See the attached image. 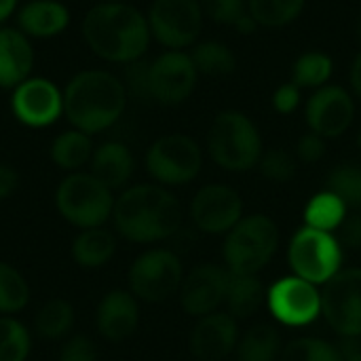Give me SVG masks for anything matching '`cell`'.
<instances>
[{
	"mask_svg": "<svg viewBox=\"0 0 361 361\" xmlns=\"http://www.w3.org/2000/svg\"><path fill=\"white\" fill-rule=\"evenodd\" d=\"M201 6L203 13L209 15V19L226 25H235V21L247 13L245 0H201Z\"/></svg>",
	"mask_w": 361,
	"mask_h": 361,
	"instance_id": "cell-38",
	"label": "cell"
},
{
	"mask_svg": "<svg viewBox=\"0 0 361 361\" xmlns=\"http://www.w3.org/2000/svg\"><path fill=\"white\" fill-rule=\"evenodd\" d=\"M127 89L108 70H80L63 87V116L89 135L110 129L125 112Z\"/></svg>",
	"mask_w": 361,
	"mask_h": 361,
	"instance_id": "cell-3",
	"label": "cell"
},
{
	"mask_svg": "<svg viewBox=\"0 0 361 361\" xmlns=\"http://www.w3.org/2000/svg\"><path fill=\"white\" fill-rule=\"evenodd\" d=\"M89 171L102 184H106L110 190H114V192L123 190V188H127V184L133 178V171H135L133 152L123 142H116V140L102 142L93 150Z\"/></svg>",
	"mask_w": 361,
	"mask_h": 361,
	"instance_id": "cell-22",
	"label": "cell"
},
{
	"mask_svg": "<svg viewBox=\"0 0 361 361\" xmlns=\"http://www.w3.org/2000/svg\"><path fill=\"white\" fill-rule=\"evenodd\" d=\"M279 228L262 214L241 218L228 233L222 247L224 267L233 275H258L277 254Z\"/></svg>",
	"mask_w": 361,
	"mask_h": 361,
	"instance_id": "cell-5",
	"label": "cell"
},
{
	"mask_svg": "<svg viewBox=\"0 0 361 361\" xmlns=\"http://www.w3.org/2000/svg\"><path fill=\"white\" fill-rule=\"evenodd\" d=\"M357 146H360V150H361V131H360V135H357Z\"/></svg>",
	"mask_w": 361,
	"mask_h": 361,
	"instance_id": "cell-50",
	"label": "cell"
},
{
	"mask_svg": "<svg viewBox=\"0 0 361 361\" xmlns=\"http://www.w3.org/2000/svg\"><path fill=\"white\" fill-rule=\"evenodd\" d=\"M355 116V104L349 91L338 85L317 89L307 102V123L313 133L322 137L343 135Z\"/></svg>",
	"mask_w": 361,
	"mask_h": 361,
	"instance_id": "cell-17",
	"label": "cell"
},
{
	"mask_svg": "<svg viewBox=\"0 0 361 361\" xmlns=\"http://www.w3.org/2000/svg\"><path fill=\"white\" fill-rule=\"evenodd\" d=\"M357 34H360V38H361V17H360V23H357Z\"/></svg>",
	"mask_w": 361,
	"mask_h": 361,
	"instance_id": "cell-49",
	"label": "cell"
},
{
	"mask_svg": "<svg viewBox=\"0 0 361 361\" xmlns=\"http://www.w3.org/2000/svg\"><path fill=\"white\" fill-rule=\"evenodd\" d=\"M57 361H99L97 343L87 334H72L59 347Z\"/></svg>",
	"mask_w": 361,
	"mask_h": 361,
	"instance_id": "cell-37",
	"label": "cell"
},
{
	"mask_svg": "<svg viewBox=\"0 0 361 361\" xmlns=\"http://www.w3.org/2000/svg\"><path fill=\"white\" fill-rule=\"evenodd\" d=\"M17 27L30 38H55L59 36L70 23V8L61 0H30L19 6Z\"/></svg>",
	"mask_w": 361,
	"mask_h": 361,
	"instance_id": "cell-21",
	"label": "cell"
},
{
	"mask_svg": "<svg viewBox=\"0 0 361 361\" xmlns=\"http://www.w3.org/2000/svg\"><path fill=\"white\" fill-rule=\"evenodd\" d=\"M351 85H353V91L361 97V51L357 53V57L353 59V66H351Z\"/></svg>",
	"mask_w": 361,
	"mask_h": 361,
	"instance_id": "cell-46",
	"label": "cell"
},
{
	"mask_svg": "<svg viewBox=\"0 0 361 361\" xmlns=\"http://www.w3.org/2000/svg\"><path fill=\"white\" fill-rule=\"evenodd\" d=\"M148 176L161 186H184L203 167L201 146L186 133H167L150 144L144 159Z\"/></svg>",
	"mask_w": 361,
	"mask_h": 361,
	"instance_id": "cell-9",
	"label": "cell"
},
{
	"mask_svg": "<svg viewBox=\"0 0 361 361\" xmlns=\"http://www.w3.org/2000/svg\"><path fill=\"white\" fill-rule=\"evenodd\" d=\"M243 218L241 195L226 184H207L190 201V220L205 235H224Z\"/></svg>",
	"mask_w": 361,
	"mask_h": 361,
	"instance_id": "cell-15",
	"label": "cell"
},
{
	"mask_svg": "<svg viewBox=\"0 0 361 361\" xmlns=\"http://www.w3.org/2000/svg\"><path fill=\"white\" fill-rule=\"evenodd\" d=\"M93 322L106 343H125L140 326V300L129 290H110L99 298Z\"/></svg>",
	"mask_w": 361,
	"mask_h": 361,
	"instance_id": "cell-18",
	"label": "cell"
},
{
	"mask_svg": "<svg viewBox=\"0 0 361 361\" xmlns=\"http://www.w3.org/2000/svg\"><path fill=\"white\" fill-rule=\"evenodd\" d=\"M279 361H345L338 347L322 338H296L288 343L279 355Z\"/></svg>",
	"mask_w": 361,
	"mask_h": 361,
	"instance_id": "cell-35",
	"label": "cell"
},
{
	"mask_svg": "<svg viewBox=\"0 0 361 361\" xmlns=\"http://www.w3.org/2000/svg\"><path fill=\"white\" fill-rule=\"evenodd\" d=\"M34 47L19 27H0V89H15L32 76Z\"/></svg>",
	"mask_w": 361,
	"mask_h": 361,
	"instance_id": "cell-20",
	"label": "cell"
},
{
	"mask_svg": "<svg viewBox=\"0 0 361 361\" xmlns=\"http://www.w3.org/2000/svg\"><path fill=\"white\" fill-rule=\"evenodd\" d=\"M19 188V173L13 165L0 161V203L11 199Z\"/></svg>",
	"mask_w": 361,
	"mask_h": 361,
	"instance_id": "cell-43",
	"label": "cell"
},
{
	"mask_svg": "<svg viewBox=\"0 0 361 361\" xmlns=\"http://www.w3.org/2000/svg\"><path fill=\"white\" fill-rule=\"evenodd\" d=\"M150 61L137 59L125 66V78L123 85L127 89V95H135L140 99H150V82H148Z\"/></svg>",
	"mask_w": 361,
	"mask_h": 361,
	"instance_id": "cell-39",
	"label": "cell"
},
{
	"mask_svg": "<svg viewBox=\"0 0 361 361\" xmlns=\"http://www.w3.org/2000/svg\"><path fill=\"white\" fill-rule=\"evenodd\" d=\"M184 267L176 252L167 247H150L142 252L127 271V290L142 302H163L180 292Z\"/></svg>",
	"mask_w": 361,
	"mask_h": 361,
	"instance_id": "cell-8",
	"label": "cell"
},
{
	"mask_svg": "<svg viewBox=\"0 0 361 361\" xmlns=\"http://www.w3.org/2000/svg\"><path fill=\"white\" fill-rule=\"evenodd\" d=\"M343 258L345 250L334 233H326L307 224L296 231L288 247L290 269L296 277L313 286H326L343 269Z\"/></svg>",
	"mask_w": 361,
	"mask_h": 361,
	"instance_id": "cell-7",
	"label": "cell"
},
{
	"mask_svg": "<svg viewBox=\"0 0 361 361\" xmlns=\"http://www.w3.org/2000/svg\"><path fill=\"white\" fill-rule=\"evenodd\" d=\"M258 165H260L262 176L271 182H277V184L290 182L296 176V161L283 148H273V150L262 152Z\"/></svg>",
	"mask_w": 361,
	"mask_h": 361,
	"instance_id": "cell-36",
	"label": "cell"
},
{
	"mask_svg": "<svg viewBox=\"0 0 361 361\" xmlns=\"http://www.w3.org/2000/svg\"><path fill=\"white\" fill-rule=\"evenodd\" d=\"M19 11V0H0V27Z\"/></svg>",
	"mask_w": 361,
	"mask_h": 361,
	"instance_id": "cell-45",
	"label": "cell"
},
{
	"mask_svg": "<svg viewBox=\"0 0 361 361\" xmlns=\"http://www.w3.org/2000/svg\"><path fill=\"white\" fill-rule=\"evenodd\" d=\"M264 283L258 275H233L231 273V286L226 294L228 313L235 319H250L254 317L262 305L267 302Z\"/></svg>",
	"mask_w": 361,
	"mask_h": 361,
	"instance_id": "cell-26",
	"label": "cell"
},
{
	"mask_svg": "<svg viewBox=\"0 0 361 361\" xmlns=\"http://www.w3.org/2000/svg\"><path fill=\"white\" fill-rule=\"evenodd\" d=\"M207 148L222 169L247 171L260 163L262 137L250 116L239 110H224L209 127Z\"/></svg>",
	"mask_w": 361,
	"mask_h": 361,
	"instance_id": "cell-6",
	"label": "cell"
},
{
	"mask_svg": "<svg viewBox=\"0 0 361 361\" xmlns=\"http://www.w3.org/2000/svg\"><path fill=\"white\" fill-rule=\"evenodd\" d=\"M326 190L336 195L347 209H361V165L345 163L330 171L326 180Z\"/></svg>",
	"mask_w": 361,
	"mask_h": 361,
	"instance_id": "cell-33",
	"label": "cell"
},
{
	"mask_svg": "<svg viewBox=\"0 0 361 361\" xmlns=\"http://www.w3.org/2000/svg\"><path fill=\"white\" fill-rule=\"evenodd\" d=\"M74 324H76L74 305L66 298H49L36 309L32 319V332L40 341L57 343L72 336Z\"/></svg>",
	"mask_w": 361,
	"mask_h": 361,
	"instance_id": "cell-25",
	"label": "cell"
},
{
	"mask_svg": "<svg viewBox=\"0 0 361 361\" xmlns=\"http://www.w3.org/2000/svg\"><path fill=\"white\" fill-rule=\"evenodd\" d=\"M116 250H118L116 235L106 226H95L76 233V237L70 243V258L78 269L95 271L110 264Z\"/></svg>",
	"mask_w": 361,
	"mask_h": 361,
	"instance_id": "cell-23",
	"label": "cell"
},
{
	"mask_svg": "<svg viewBox=\"0 0 361 361\" xmlns=\"http://www.w3.org/2000/svg\"><path fill=\"white\" fill-rule=\"evenodd\" d=\"M345 361H361V347L355 351V353H351V355H347Z\"/></svg>",
	"mask_w": 361,
	"mask_h": 361,
	"instance_id": "cell-47",
	"label": "cell"
},
{
	"mask_svg": "<svg viewBox=\"0 0 361 361\" xmlns=\"http://www.w3.org/2000/svg\"><path fill=\"white\" fill-rule=\"evenodd\" d=\"M267 307L273 317L292 328H302L315 322L322 313V292L317 286L292 275L273 283L267 292Z\"/></svg>",
	"mask_w": 361,
	"mask_h": 361,
	"instance_id": "cell-14",
	"label": "cell"
},
{
	"mask_svg": "<svg viewBox=\"0 0 361 361\" xmlns=\"http://www.w3.org/2000/svg\"><path fill=\"white\" fill-rule=\"evenodd\" d=\"M281 336L271 324H256L237 343V361H279Z\"/></svg>",
	"mask_w": 361,
	"mask_h": 361,
	"instance_id": "cell-27",
	"label": "cell"
},
{
	"mask_svg": "<svg viewBox=\"0 0 361 361\" xmlns=\"http://www.w3.org/2000/svg\"><path fill=\"white\" fill-rule=\"evenodd\" d=\"M239 326L231 313H209L197 319L188 347L197 361H224L239 343Z\"/></svg>",
	"mask_w": 361,
	"mask_h": 361,
	"instance_id": "cell-19",
	"label": "cell"
},
{
	"mask_svg": "<svg viewBox=\"0 0 361 361\" xmlns=\"http://www.w3.org/2000/svg\"><path fill=\"white\" fill-rule=\"evenodd\" d=\"M332 76V59L322 51H309L294 63V85L300 89H322Z\"/></svg>",
	"mask_w": 361,
	"mask_h": 361,
	"instance_id": "cell-34",
	"label": "cell"
},
{
	"mask_svg": "<svg viewBox=\"0 0 361 361\" xmlns=\"http://www.w3.org/2000/svg\"><path fill=\"white\" fill-rule=\"evenodd\" d=\"M296 154L305 163H317V161H322L324 154H326V137H322V135H317L313 131L311 133H305L298 140Z\"/></svg>",
	"mask_w": 361,
	"mask_h": 361,
	"instance_id": "cell-41",
	"label": "cell"
},
{
	"mask_svg": "<svg viewBox=\"0 0 361 361\" xmlns=\"http://www.w3.org/2000/svg\"><path fill=\"white\" fill-rule=\"evenodd\" d=\"M334 237L343 250H361V209L347 212L341 226L334 231Z\"/></svg>",
	"mask_w": 361,
	"mask_h": 361,
	"instance_id": "cell-40",
	"label": "cell"
},
{
	"mask_svg": "<svg viewBox=\"0 0 361 361\" xmlns=\"http://www.w3.org/2000/svg\"><path fill=\"white\" fill-rule=\"evenodd\" d=\"M233 27H235L237 32H241V34H254L256 27H258V21H256L250 13H245V15H241V17L235 21Z\"/></svg>",
	"mask_w": 361,
	"mask_h": 361,
	"instance_id": "cell-44",
	"label": "cell"
},
{
	"mask_svg": "<svg viewBox=\"0 0 361 361\" xmlns=\"http://www.w3.org/2000/svg\"><path fill=\"white\" fill-rule=\"evenodd\" d=\"M307 0H247V13L264 27H281L294 21Z\"/></svg>",
	"mask_w": 361,
	"mask_h": 361,
	"instance_id": "cell-32",
	"label": "cell"
},
{
	"mask_svg": "<svg viewBox=\"0 0 361 361\" xmlns=\"http://www.w3.org/2000/svg\"><path fill=\"white\" fill-rule=\"evenodd\" d=\"M110 222L129 243H161L180 231L182 207L176 195L161 184H133L118 192Z\"/></svg>",
	"mask_w": 361,
	"mask_h": 361,
	"instance_id": "cell-1",
	"label": "cell"
},
{
	"mask_svg": "<svg viewBox=\"0 0 361 361\" xmlns=\"http://www.w3.org/2000/svg\"><path fill=\"white\" fill-rule=\"evenodd\" d=\"M347 205L332 192L324 190L317 192L305 207V224L326 231V233H334L341 222L347 216Z\"/></svg>",
	"mask_w": 361,
	"mask_h": 361,
	"instance_id": "cell-29",
	"label": "cell"
},
{
	"mask_svg": "<svg viewBox=\"0 0 361 361\" xmlns=\"http://www.w3.org/2000/svg\"><path fill=\"white\" fill-rule=\"evenodd\" d=\"M11 112L30 129L51 127L63 116V89L44 76H30L11 91Z\"/></svg>",
	"mask_w": 361,
	"mask_h": 361,
	"instance_id": "cell-12",
	"label": "cell"
},
{
	"mask_svg": "<svg viewBox=\"0 0 361 361\" xmlns=\"http://www.w3.org/2000/svg\"><path fill=\"white\" fill-rule=\"evenodd\" d=\"M298 104H300V87L294 82H286L273 93V106L281 114L294 112L298 108Z\"/></svg>",
	"mask_w": 361,
	"mask_h": 361,
	"instance_id": "cell-42",
	"label": "cell"
},
{
	"mask_svg": "<svg viewBox=\"0 0 361 361\" xmlns=\"http://www.w3.org/2000/svg\"><path fill=\"white\" fill-rule=\"evenodd\" d=\"M322 315L341 338H361V269H341L324 286Z\"/></svg>",
	"mask_w": 361,
	"mask_h": 361,
	"instance_id": "cell-11",
	"label": "cell"
},
{
	"mask_svg": "<svg viewBox=\"0 0 361 361\" xmlns=\"http://www.w3.org/2000/svg\"><path fill=\"white\" fill-rule=\"evenodd\" d=\"M82 40L104 61L131 63L150 47L148 17L129 2H97L82 17Z\"/></svg>",
	"mask_w": 361,
	"mask_h": 361,
	"instance_id": "cell-2",
	"label": "cell"
},
{
	"mask_svg": "<svg viewBox=\"0 0 361 361\" xmlns=\"http://www.w3.org/2000/svg\"><path fill=\"white\" fill-rule=\"evenodd\" d=\"M32 349V330L19 317L0 315V361H27Z\"/></svg>",
	"mask_w": 361,
	"mask_h": 361,
	"instance_id": "cell-30",
	"label": "cell"
},
{
	"mask_svg": "<svg viewBox=\"0 0 361 361\" xmlns=\"http://www.w3.org/2000/svg\"><path fill=\"white\" fill-rule=\"evenodd\" d=\"M231 286V271L226 267L205 262L195 267L180 286V305L186 315L203 317L216 313L224 302Z\"/></svg>",
	"mask_w": 361,
	"mask_h": 361,
	"instance_id": "cell-16",
	"label": "cell"
},
{
	"mask_svg": "<svg viewBox=\"0 0 361 361\" xmlns=\"http://www.w3.org/2000/svg\"><path fill=\"white\" fill-rule=\"evenodd\" d=\"M114 190L102 184L91 171L66 173L53 195L55 209L76 231L106 226L112 220Z\"/></svg>",
	"mask_w": 361,
	"mask_h": 361,
	"instance_id": "cell-4",
	"label": "cell"
},
{
	"mask_svg": "<svg viewBox=\"0 0 361 361\" xmlns=\"http://www.w3.org/2000/svg\"><path fill=\"white\" fill-rule=\"evenodd\" d=\"M197 68L190 53L165 51L150 61L148 82L150 99L163 106H178L186 102L197 87Z\"/></svg>",
	"mask_w": 361,
	"mask_h": 361,
	"instance_id": "cell-13",
	"label": "cell"
},
{
	"mask_svg": "<svg viewBox=\"0 0 361 361\" xmlns=\"http://www.w3.org/2000/svg\"><path fill=\"white\" fill-rule=\"evenodd\" d=\"M201 0H152L148 8L150 34L167 51L192 47L203 27Z\"/></svg>",
	"mask_w": 361,
	"mask_h": 361,
	"instance_id": "cell-10",
	"label": "cell"
},
{
	"mask_svg": "<svg viewBox=\"0 0 361 361\" xmlns=\"http://www.w3.org/2000/svg\"><path fill=\"white\" fill-rule=\"evenodd\" d=\"M99 2H129V0H99Z\"/></svg>",
	"mask_w": 361,
	"mask_h": 361,
	"instance_id": "cell-48",
	"label": "cell"
},
{
	"mask_svg": "<svg viewBox=\"0 0 361 361\" xmlns=\"http://www.w3.org/2000/svg\"><path fill=\"white\" fill-rule=\"evenodd\" d=\"M93 135L80 131V129H66L61 133H57L49 146V159L53 161V165L66 173H74V171H85V167L91 163L95 144L91 140Z\"/></svg>",
	"mask_w": 361,
	"mask_h": 361,
	"instance_id": "cell-24",
	"label": "cell"
},
{
	"mask_svg": "<svg viewBox=\"0 0 361 361\" xmlns=\"http://www.w3.org/2000/svg\"><path fill=\"white\" fill-rule=\"evenodd\" d=\"M32 300V288L25 275L11 262L0 260V315L19 317Z\"/></svg>",
	"mask_w": 361,
	"mask_h": 361,
	"instance_id": "cell-28",
	"label": "cell"
},
{
	"mask_svg": "<svg viewBox=\"0 0 361 361\" xmlns=\"http://www.w3.org/2000/svg\"><path fill=\"white\" fill-rule=\"evenodd\" d=\"M192 63L197 68L199 74H207V76H224L231 74L237 66L235 53L218 42V40H207V42H199L195 44L192 53Z\"/></svg>",
	"mask_w": 361,
	"mask_h": 361,
	"instance_id": "cell-31",
	"label": "cell"
}]
</instances>
